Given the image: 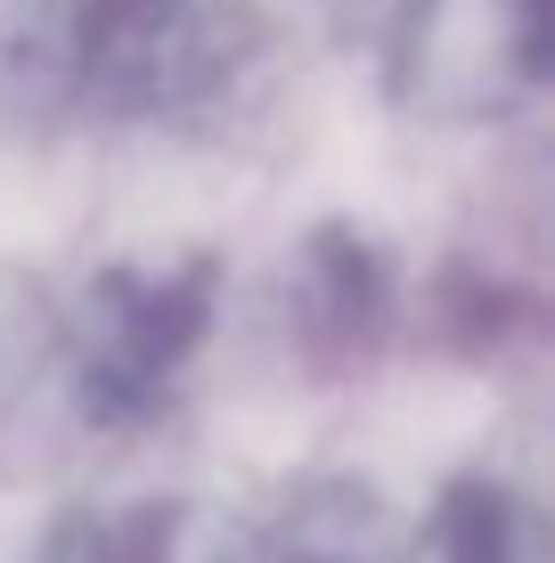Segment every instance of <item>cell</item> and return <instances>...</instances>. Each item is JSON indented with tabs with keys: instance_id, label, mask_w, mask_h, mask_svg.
<instances>
[{
	"instance_id": "3",
	"label": "cell",
	"mask_w": 555,
	"mask_h": 563,
	"mask_svg": "<svg viewBox=\"0 0 555 563\" xmlns=\"http://www.w3.org/2000/svg\"><path fill=\"white\" fill-rule=\"evenodd\" d=\"M417 563H540V507L507 482L474 474L433 507V531Z\"/></svg>"
},
{
	"instance_id": "2",
	"label": "cell",
	"mask_w": 555,
	"mask_h": 563,
	"mask_svg": "<svg viewBox=\"0 0 555 563\" xmlns=\"http://www.w3.org/2000/svg\"><path fill=\"white\" fill-rule=\"evenodd\" d=\"M221 563H417V548L368 482H302Z\"/></svg>"
},
{
	"instance_id": "4",
	"label": "cell",
	"mask_w": 555,
	"mask_h": 563,
	"mask_svg": "<svg viewBox=\"0 0 555 563\" xmlns=\"http://www.w3.org/2000/svg\"><path fill=\"white\" fill-rule=\"evenodd\" d=\"M171 548H180V522L164 507H90L49 531L42 563H171Z\"/></svg>"
},
{
	"instance_id": "1",
	"label": "cell",
	"mask_w": 555,
	"mask_h": 563,
	"mask_svg": "<svg viewBox=\"0 0 555 563\" xmlns=\"http://www.w3.org/2000/svg\"><path fill=\"white\" fill-rule=\"evenodd\" d=\"M213 327V262H114L74 310V384L99 424L164 409Z\"/></svg>"
}]
</instances>
